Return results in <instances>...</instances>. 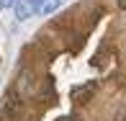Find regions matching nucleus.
I'll use <instances>...</instances> for the list:
<instances>
[{"mask_svg": "<svg viewBox=\"0 0 126 121\" xmlns=\"http://www.w3.org/2000/svg\"><path fill=\"white\" fill-rule=\"evenodd\" d=\"M62 3H64V0H41V3H39V13L41 16H51L57 8H62Z\"/></svg>", "mask_w": 126, "mask_h": 121, "instance_id": "7ed1b4c3", "label": "nucleus"}, {"mask_svg": "<svg viewBox=\"0 0 126 121\" xmlns=\"http://www.w3.org/2000/svg\"><path fill=\"white\" fill-rule=\"evenodd\" d=\"M10 5H16V0H0V10H5V8H10Z\"/></svg>", "mask_w": 126, "mask_h": 121, "instance_id": "20e7f679", "label": "nucleus"}, {"mask_svg": "<svg viewBox=\"0 0 126 121\" xmlns=\"http://www.w3.org/2000/svg\"><path fill=\"white\" fill-rule=\"evenodd\" d=\"M118 5H121V10H126V0H118Z\"/></svg>", "mask_w": 126, "mask_h": 121, "instance_id": "39448f33", "label": "nucleus"}, {"mask_svg": "<svg viewBox=\"0 0 126 121\" xmlns=\"http://www.w3.org/2000/svg\"><path fill=\"white\" fill-rule=\"evenodd\" d=\"M21 111V101H18V93L16 90H10L8 95H5V103H3V116H10V113Z\"/></svg>", "mask_w": 126, "mask_h": 121, "instance_id": "f03ea898", "label": "nucleus"}, {"mask_svg": "<svg viewBox=\"0 0 126 121\" xmlns=\"http://www.w3.org/2000/svg\"><path fill=\"white\" fill-rule=\"evenodd\" d=\"M39 3H41V0H16V5H13L16 18H18V21L31 18L33 13H39Z\"/></svg>", "mask_w": 126, "mask_h": 121, "instance_id": "f257e3e1", "label": "nucleus"}]
</instances>
